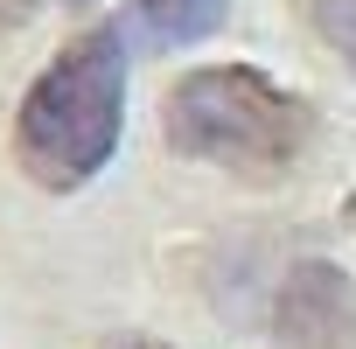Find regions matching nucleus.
I'll return each instance as SVG.
<instances>
[{
    "mask_svg": "<svg viewBox=\"0 0 356 349\" xmlns=\"http://www.w3.org/2000/svg\"><path fill=\"white\" fill-rule=\"evenodd\" d=\"M119 126H126V42L119 29H84L29 84L15 112V161L35 189L70 196L119 154Z\"/></svg>",
    "mask_w": 356,
    "mask_h": 349,
    "instance_id": "obj_1",
    "label": "nucleus"
},
{
    "mask_svg": "<svg viewBox=\"0 0 356 349\" xmlns=\"http://www.w3.org/2000/svg\"><path fill=\"white\" fill-rule=\"evenodd\" d=\"M161 126L182 161L224 168L238 182H273V174H286L300 161L314 112L286 84H273L259 63H210L168 91Z\"/></svg>",
    "mask_w": 356,
    "mask_h": 349,
    "instance_id": "obj_2",
    "label": "nucleus"
},
{
    "mask_svg": "<svg viewBox=\"0 0 356 349\" xmlns=\"http://www.w3.org/2000/svg\"><path fill=\"white\" fill-rule=\"evenodd\" d=\"M273 349H356V279L335 259L286 266L273 293Z\"/></svg>",
    "mask_w": 356,
    "mask_h": 349,
    "instance_id": "obj_3",
    "label": "nucleus"
},
{
    "mask_svg": "<svg viewBox=\"0 0 356 349\" xmlns=\"http://www.w3.org/2000/svg\"><path fill=\"white\" fill-rule=\"evenodd\" d=\"M231 15V0H133V22L154 49H189Z\"/></svg>",
    "mask_w": 356,
    "mask_h": 349,
    "instance_id": "obj_4",
    "label": "nucleus"
},
{
    "mask_svg": "<svg viewBox=\"0 0 356 349\" xmlns=\"http://www.w3.org/2000/svg\"><path fill=\"white\" fill-rule=\"evenodd\" d=\"M307 8V22H314V35L356 70V0H300Z\"/></svg>",
    "mask_w": 356,
    "mask_h": 349,
    "instance_id": "obj_5",
    "label": "nucleus"
},
{
    "mask_svg": "<svg viewBox=\"0 0 356 349\" xmlns=\"http://www.w3.org/2000/svg\"><path fill=\"white\" fill-rule=\"evenodd\" d=\"M29 15H35V0H0V35H15Z\"/></svg>",
    "mask_w": 356,
    "mask_h": 349,
    "instance_id": "obj_6",
    "label": "nucleus"
},
{
    "mask_svg": "<svg viewBox=\"0 0 356 349\" xmlns=\"http://www.w3.org/2000/svg\"><path fill=\"white\" fill-rule=\"evenodd\" d=\"M105 349H175V342H154V335H112Z\"/></svg>",
    "mask_w": 356,
    "mask_h": 349,
    "instance_id": "obj_7",
    "label": "nucleus"
},
{
    "mask_svg": "<svg viewBox=\"0 0 356 349\" xmlns=\"http://www.w3.org/2000/svg\"><path fill=\"white\" fill-rule=\"evenodd\" d=\"M63 8H70V15H84V8H98V0H63Z\"/></svg>",
    "mask_w": 356,
    "mask_h": 349,
    "instance_id": "obj_8",
    "label": "nucleus"
}]
</instances>
